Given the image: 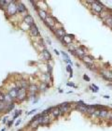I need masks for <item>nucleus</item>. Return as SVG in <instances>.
I'll return each instance as SVG.
<instances>
[{
	"label": "nucleus",
	"instance_id": "1",
	"mask_svg": "<svg viewBox=\"0 0 112 131\" xmlns=\"http://www.w3.org/2000/svg\"><path fill=\"white\" fill-rule=\"evenodd\" d=\"M90 7H91V8H92V10H93V12H94V13L97 14V15H99L102 11L104 10L105 8H107V7H105V6L103 5V3H101L100 1H97V0H93V3Z\"/></svg>",
	"mask_w": 112,
	"mask_h": 131
},
{
	"label": "nucleus",
	"instance_id": "2",
	"mask_svg": "<svg viewBox=\"0 0 112 131\" xmlns=\"http://www.w3.org/2000/svg\"><path fill=\"white\" fill-rule=\"evenodd\" d=\"M17 3L18 2L15 1V0H10L9 5L8 6V8H6V9H7V12H6L7 15L14 16V15L18 12V9H17Z\"/></svg>",
	"mask_w": 112,
	"mask_h": 131
},
{
	"label": "nucleus",
	"instance_id": "3",
	"mask_svg": "<svg viewBox=\"0 0 112 131\" xmlns=\"http://www.w3.org/2000/svg\"><path fill=\"white\" fill-rule=\"evenodd\" d=\"M44 23H45V25H46L48 27L51 28V30H52V32H54L55 25H56V24L58 23V20L56 19V18H54L53 16H52V15H48L46 21Z\"/></svg>",
	"mask_w": 112,
	"mask_h": 131
},
{
	"label": "nucleus",
	"instance_id": "4",
	"mask_svg": "<svg viewBox=\"0 0 112 131\" xmlns=\"http://www.w3.org/2000/svg\"><path fill=\"white\" fill-rule=\"evenodd\" d=\"M99 73H100V76L105 79L107 82H112V71L109 70L108 68H103V69H100L99 70Z\"/></svg>",
	"mask_w": 112,
	"mask_h": 131
},
{
	"label": "nucleus",
	"instance_id": "5",
	"mask_svg": "<svg viewBox=\"0 0 112 131\" xmlns=\"http://www.w3.org/2000/svg\"><path fill=\"white\" fill-rule=\"evenodd\" d=\"M53 33H54V35L57 37V38L59 39V40H60V39H62V38H64L66 36V29H65L64 27L56 28V29H55V31Z\"/></svg>",
	"mask_w": 112,
	"mask_h": 131
},
{
	"label": "nucleus",
	"instance_id": "6",
	"mask_svg": "<svg viewBox=\"0 0 112 131\" xmlns=\"http://www.w3.org/2000/svg\"><path fill=\"white\" fill-rule=\"evenodd\" d=\"M49 122H51V120H49V115H44L38 120L39 126H48V125H49Z\"/></svg>",
	"mask_w": 112,
	"mask_h": 131
},
{
	"label": "nucleus",
	"instance_id": "7",
	"mask_svg": "<svg viewBox=\"0 0 112 131\" xmlns=\"http://www.w3.org/2000/svg\"><path fill=\"white\" fill-rule=\"evenodd\" d=\"M110 15H112V11H111V9L110 8H106L104 9V10L102 11L101 13L99 14V17L101 18L103 21H105V20L107 19V17H109Z\"/></svg>",
	"mask_w": 112,
	"mask_h": 131
},
{
	"label": "nucleus",
	"instance_id": "8",
	"mask_svg": "<svg viewBox=\"0 0 112 131\" xmlns=\"http://www.w3.org/2000/svg\"><path fill=\"white\" fill-rule=\"evenodd\" d=\"M29 28H30V34L32 37H39L40 36V33H39V30H38L36 24L32 25Z\"/></svg>",
	"mask_w": 112,
	"mask_h": 131
},
{
	"label": "nucleus",
	"instance_id": "9",
	"mask_svg": "<svg viewBox=\"0 0 112 131\" xmlns=\"http://www.w3.org/2000/svg\"><path fill=\"white\" fill-rule=\"evenodd\" d=\"M22 21H23V23H24V24H26V25H27L29 27H30L32 25H34V24H35L34 18L31 16L30 14H26V15L23 17V20H22Z\"/></svg>",
	"mask_w": 112,
	"mask_h": 131
},
{
	"label": "nucleus",
	"instance_id": "10",
	"mask_svg": "<svg viewBox=\"0 0 112 131\" xmlns=\"http://www.w3.org/2000/svg\"><path fill=\"white\" fill-rule=\"evenodd\" d=\"M97 109H98L97 105H87V115L92 117V115L94 113V112Z\"/></svg>",
	"mask_w": 112,
	"mask_h": 131
},
{
	"label": "nucleus",
	"instance_id": "11",
	"mask_svg": "<svg viewBox=\"0 0 112 131\" xmlns=\"http://www.w3.org/2000/svg\"><path fill=\"white\" fill-rule=\"evenodd\" d=\"M17 99L19 101H23L26 99V89H21L18 92V96H17Z\"/></svg>",
	"mask_w": 112,
	"mask_h": 131
},
{
	"label": "nucleus",
	"instance_id": "12",
	"mask_svg": "<svg viewBox=\"0 0 112 131\" xmlns=\"http://www.w3.org/2000/svg\"><path fill=\"white\" fill-rule=\"evenodd\" d=\"M17 9H18V13H24V12H27V8L25 7L22 2L19 1L17 3Z\"/></svg>",
	"mask_w": 112,
	"mask_h": 131
},
{
	"label": "nucleus",
	"instance_id": "13",
	"mask_svg": "<svg viewBox=\"0 0 112 131\" xmlns=\"http://www.w3.org/2000/svg\"><path fill=\"white\" fill-rule=\"evenodd\" d=\"M110 111L107 108H105V109H102L101 112H100V115H99V118L100 119H107L108 117V114H109Z\"/></svg>",
	"mask_w": 112,
	"mask_h": 131
},
{
	"label": "nucleus",
	"instance_id": "14",
	"mask_svg": "<svg viewBox=\"0 0 112 131\" xmlns=\"http://www.w3.org/2000/svg\"><path fill=\"white\" fill-rule=\"evenodd\" d=\"M81 60L84 62L85 65H86V64H93L94 57H93V56H92V55H90V54H86L84 57L82 58Z\"/></svg>",
	"mask_w": 112,
	"mask_h": 131
},
{
	"label": "nucleus",
	"instance_id": "15",
	"mask_svg": "<svg viewBox=\"0 0 112 131\" xmlns=\"http://www.w3.org/2000/svg\"><path fill=\"white\" fill-rule=\"evenodd\" d=\"M57 107L59 108V110H60L61 115H64L65 113L68 112L69 110H70V108H71V106H63L62 104H59V105H58Z\"/></svg>",
	"mask_w": 112,
	"mask_h": 131
},
{
	"label": "nucleus",
	"instance_id": "16",
	"mask_svg": "<svg viewBox=\"0 0 112 131\" xmlns=\"http://www.w3.org/2000/svg\"><path fill=\"white\" fill-rule=\"evenodd\" d=\"M75 110L82 112V113H86L87 114V104H85V105H77L76 104Z\"/></svg>",
	"mask_w": 112,
	"mask_h": 131
},
{
	"label": "nucleus",
	"instance_id": "17",
	"mask_svg": "<svg viewBox=\"0 0 112 131\" xmlns=\"http://www.w3.org/2000/svg\"><path fill=\"white\" fill-rule=\"evenodd\" d=\"M41 53H42V56H43V58L46 61H51V60H52V54H51V52H49L47 49H44Z\"/></svg>",
	"mask_w": 112,
	"mask_h": 131
},
{
	"label": "nucleus",
	"instance_id": "18",
	"mask_svg": "<svg viewBox=\"0 0 112 131\" xmlns=\"http://www.w3.org/2000/svg\"><path fill=\"white\" fill-rule=\"evenodd\" d=\"M38 13L39 18H40L43 22H45L46 19H47V17H48V14H47L46 10H44V9H40V8H39V10L38 11Z\"/></svg>",
	"mask_w": 112,
	"mask_h": 131
},
{
	"label": "nucleus",
	"instance_id": "19",
	"mask_svg": "<svg viewBox=\"0 0 112 131\" xmlns=\"http://www.w3.org/2000/svg\"><path fill=\"white\" fill-rule=\"evenodd\" d=\"M49 84L47 82H41L40 86L38 87V89H39V91H41V92H46L48 89H49Z\"/></svg>",
	"mask_w": 112,
	"mask_h": 131
},
{
	"label": "nucleus",
	"instance_id": "20",
	"mask_svg": "<svg viewBox=\"0 0 112 131\" xmlns=\"http://www.w3.org/2000/svg\"><path fill=\"white\" fill-rule=\"evenodd\" d=\"M28 91L30 94H36L39 91V89L36 84H30L28 87Z\"/></svg>",
	"mask_w": 112,
	"mask_h": 131
},
{
	"label": "nucleus",
	"instance_id": "21",
	"mask_svg": "<svg viewBox=\"0 0 112 131\" xmlns=\"http://www.w3.org/2000/svg\"><path fill=\"white\" fill-rule=\"evenodd\" d=\"M51 114H52L54 118H58V117H59V116L61 115V112H60V110H59V108H58L57 106L55 107V109L52 111V112L51 113Z\"/></svg>",
	"mask_w": 112,
	"mask_h": 131
},
{
	"label": "nucleus",
	"instance_id": "22",
	"mask_svg": "<svg viewBox=\"0 0 112 131\" xmlns=\"http://www.w3.org/2000/svg\"><path fill=\"white\" fill-rule=\"evenodd\" d=\"M20 86H21L22 89H28V87H29V85H28L27 82H26L25 80H21V82H20Z\"/></svg>",
	"mask_w": 112,
	"mask_h": 131
},
{
	"label": "nucleus",
	"instance_id": "23",
	"mask_svg": "<svg viewBox=\"0 0 112 131\" xmlns=\"http://www.w3.org/2000/svg\"><path fill=\"white\" fill-rule=\"evenodd\" d=\"M104 24L107 26H108V27H110V25H112V15H110L109 17H107V19L104 21Z\"/></svg>",
	"mask_w": 112,
	"mask_h": 131
},
{
	"label": "nucleus",
	"instance_id": "24",
	"mask_svg": "<svg viewBox=\"0 0 112 131\" xmlns=\"http://www.w3.org/2000/svg\"><path fill=\"white\" fill-rule=\"evenodd\" d=\"M14 107H15V104L13 103H10V104H8V106H7V109H6L5 112L6 113H8V112H10L12 110L14 109Z\"/></svg>",
	"mask_w": 112,
	"mask_h": 131
},
{
	"label": "nucleus",
	"instance_id": "25",
	"mask_svg": "<svg viewBox=\"0 0 112 131\" xmlns=\"http://www.w3.org/2000/svg\"><path fill=\"white\" fill-rule=\"evenodd\" d=\"M66 71L70 73V75H69V78H72V77H73V69H72V68H71V65L66 66Z\"/></svg>",
	"mask_w": 112,
	"mask_h": 131
},
{
	"label": "nucleus",
	"instance_id": "26",
	"mask_svg": "<svg viewBox=\"0 0 112 131\" xmlns=\"http://www.w3.org/2000/svg\"><path fill=\"white\" fill-rule=\"evenodd\" d=\"M40 117H42V114H41V113H38V114H36L33 118H32V120L31 121H32V122H36V121H38Z\"/></svg>",
	"mask_w": 112,
	"mask_h": 131
},
{
	"label": "nucleus",
	"instance_id": "27",
	"mask_svg": "<svg viewBox=\"0 0 112 131\" xmlns=\"http://www.w3.org/2000/svg\"><path fill=\"white\" fill-rule=\"evenodd\" d=\"M47 70H48V73H49V76H52V66L49 64V65L47 66Z\"/></svg>",
	"mask_w": 112,
	"mask_h": 131
},
{
	"label": "nucleus",
	"instance_id": "28",
	"mask_svg": "<svg viewBox=\"0 0 112 131\" xmlns=\"http://www.w3.org/2000/svg\"><path fill=\"white\" fill-rule=\"evenodd\" d=\"M5 99H6V95L0 91V102H5Z\"/></svg>",
	"mask_w": 112,
	"mask_h": 131
},
{
	"label": "nucleus",
	"instance_id": "29",
	"mask_svg": "<svg viewBox=\"0 0 112 131\" xmlns=\"http://www.w3.org/2000/svg\"><path fill=\"white\" fill-rule=\"evenodd\" d=\"M22 111H21V110H20V111H16V112H15V115L13 116V120H14V119H16L19 115L22 114Z\"/></svg>",
	"mask_w": 112,
	"mask_h": 131
},
{
	"label": "nucleus",
	"instance_id": "30",
	"mask_svg": "<svg viewBox=\"0 0 112 131\" xmlns=\"http://www.w3.org/2000/svg\"><path fill=\"white\" fill-rule=\"evenodd\" d=\"M61 54L63 55V56H65V58H66L65 60H69V56H68V54H67L66 52H65L64 51H62V52H61Z\"/></svg>",
	"mask_w": 112,
	"mask_h": 131
},
{
	"label": "nucleus",
	"instance_id": "31",
	"mask_svg": "<svg viewBox=\"0 0 112 131\" xmlns=\"http://www.w3.org/2000/svg\"><path fill=\"white\" fill-rule=\"evenodd\" d=\"M107 120H108V122L112 123V111H110L109 114H108V117H107Z\"/></svg>",
	"mask_w": 112,
	"mask_h": 131
},
{
	"label": "nucleus",
	"instance_id": "32",
	"mask_svg": "<svg viewBox=\"0 0 112 131\" xmlns=\"http://www.w3.org/2000/svg\"><path fill=\"white\" fill-rule=\"evenodd\" d=\"M66 37H68L70 39H72V40H74L75 39V36L73 35V34H66Z\"/></svg>",
	"mask_w": 112,
	"mask_h": 131
},
{
	"label": "nucleus",
	"instance_id": "33",
	"mask_svg": "<svg viewBox=\"0 0 112 131\" xmlns=\"http://www.w3.org/2000/svg\"><path fill=\"white\" fill-rule=\"evenodd\" d=\"M46 41H47V43L49 44V45H52V39H51L49 37H47V38H46Z\"/></svg>",
	"mask_w": 112,
	"mask_h": 131
},
{
	"label": "nucleus",
	"instance_id": "34",
	"mask_svg": "<svg viewBox=\"0 0 112 131\" xmlns=\"http://www.w3.org/2000/svg\"><path fill=\"white\" fill-rule=\"evenodd\" d=\"M36 111H38V109H34V110H32V111H31V112H29L27 113V115H31V114H33V113H35V112H36Z\"/></svg>",
	"mask_w": 112,
	"mask_h": 131
},
{
	"label": "nucleus",
	"instance_id": "35",
	"mask_svg": "<svg viewBox=\"0 0 112 131\" xmlns=\"http://www.w3.org/2000/svg\"><path fill=\"white\" fill-rule=\"evenodd\" d=\"M83 79H84L85 81H87V82H90L91 81V79L87 76V75H83Z\"/></svg>",
	"mask_w": 112,
	"mask_h": 131
},
{
	"label": "nucleus",
	"instance_id": "36",
	"mask_svg": "<svg viewBox=\"0 0 112 131\" xmlns=\"http://www.w3.org/2000/svg\"><path fill=\"white\" fill-rule=\"evenodd\" d=\"M12 124H13V119H11L10 121H8V127H10V126H12Z\"/></svg>",
	"mask_w": 112,
	"mask_h": 131
},
{
	"label": "nucleus",
	"instance_id": "37",
	"mask_svg": "<svg viewBox=\"0 0 112 131\" xmlns=\"http://www.w3.org/2000/svg\"><path fill=\"white\" fill-rule=\"evenodd\" d=\"M77 105H85V103L84 102H83V101H81V100H79V101H78V102H77Z\"/></svg>",
	"mask_w": 112,
	"mask_h": 131
},
{
	"label": "nucleus",
	"instance_id": "38",
	"mask_svg": "<svg viewBox=\"0 0 112 131\" xmlns=\"http://www.w3.org/2000/svg\"><path fill=\"white\" fill-rule=\"evenodd\" d=\"M7 119H8V117H7V116H5V117H4L2 119V123L3 124H6V123H7Z\"/></svg>",
	"mask_w": 112,
	"mask_h": 131
},
{
	"label": "nucleus",
	"instance_id": "39",
	"mask_svg": "<svg viewBox=\"0 0 112 131\" xmlns=\"http://www.w3.org/2000/svg\"><path fill=\"white\" fill-rule=\"evenodd\" d=\"M21 122H22V120H21V119H19V120H18L16 122V124H15V126H19L20 124H21Z\"/></svg>",
	"mask_w": 112,
	"mask_h": 131
},
{
	"label": "nucleus",
	"instance_id": "40",
	"mask_svg": "<svg viewBox=\"0 0 112 131\" xmlns=\"http://www.w3.org/2000/svg\"><path fill=\"white\" fill-rule=\"evenodd\" d=\"M67 85H68V86H73V87H76V85H75L74 83H72V82H68V83H67Z\"/></svg>",
	"mask_w": 112,
	"mask_h": 131
},
{
	"label": "nucleus",
	"instance_id": "41",
	"mask_svg": "<svg viewBox=\"0 0 112 131\" xmlns=\"http://www.w3.org/2000/svg\"><path fill=\"white\" fill-rule=\"evenodd\" d=\"M92 86H93V87L94 88V89H95V90H97V91H98L99 87H98V86H97V85H95V84H93V85H92Z\"/></svg>",
	"mask_w": 112,
	"mask_h": 131
},
{
	"label": "nucleus",
	"instance_id": "42",
	"mask_svg": "<svg viewBox=\"0 0 112 131\" xmlns=\"http://www.w3.org/2000/svg\"><path fill=\"white\" fill-rule=\"evenodd\" d=\"M39 42H40V44L41 45H45V44H44V41H43V39H42V38H40V39H39Z\"/></svg>",
	"mask_w": 112,
	"mask_h": 131
},
{
	"label": "nucleus",
	"instance_id": "43",
	"mask_svg": "<svg viewBox=\"0 0 112 131\" xmlns=\"http://www.w3.org/2000/svg\"><path fill=\"white\" fill-rule=\"evenodd\" d=\"M54 52H55V53H56V54H60V53H61V52H58V51H57V50H56V49H55L54 50Z\"/></svg>",
	"mask_w": 112,
	"mask_h": 131
},
{
	"label": "nucleus",
	"instance_id": "44",
	"mask_svg": "<svg viewBox=\"0 0 112 131\" xmlns=\"http://www.w3.org/2000/svg\"><path fill=\"white\" fill-rule=\"evenodd\" d=\"M104 97L106 98V99H109L110 96H104Z\"/></svg>",
	"mask_w": 112,
	"mask_h": 131
},
{
	"label": "nucleus",
	"instance_id": "45",
	"mask_svg": "<svg viewBox=\"0 0 112 131\" xmlns=\"http://www.w3.org/2000/svg\"><path fill=\"white\" fill-rule=\"evenodd\" d=\"M109 28H110V29H111V30H112V25H110V27H109Z\"/></svg>",
	"mask_w": 112,
	"mask_h": 131
},
{
	"label": "nucleus",
	"instance_id": "46",
	"mask_svg": "<svg viewBox=\"0 0 112 131\" xmlns=\"http://www.w3.org/2000/svg\"><path fill=\"white\" fill-rule=\"evenodd\" d=\"M1 131H6V129H5V128H3V129H2V130H1Z\"/></svg>",
	"mask_w": 112,
	"mask_h": 131
},
{
	"label": "nucleus",
	"instance_id": "47",
	"mask_svg": "<svg viewBox=\"0 0 112 131\" xmlns=\"http://www.w3.org/2000/svg\"><path fill=\"white\" fill-rule=\"evenodd\" d=\"M0 112H1V110H0Z\"/></svg>",
	"mask_w": 112,
	"mask_h": 131
},
{
	"label": "nucleus",
	"instance_id": "48",
	"mask_svg": "<svg viewBox=\"0 0 112 131\" xmlns=\"http://www.w3.org/2000/svg\"><path fill=\"white\" fill-rule=\"evenodd\" d=\"M18 131H22V130H18Z\"/></svg>",
	"mask_w": 112,
	"mask_h": 131
}]
</instances>
